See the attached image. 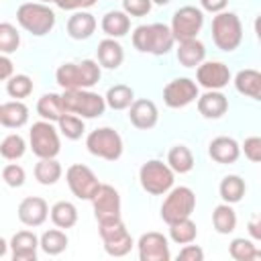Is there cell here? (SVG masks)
<instances>
[{
  "mask_svg": "<svg viewBox=\"0 0 261 261\" xmlns=\"http://www.w3.org/2000/svg\"><path fill=\"white\" fill-rule=\"evenodd\" d=\"M175 37L171 33V27L163 22H153V24H141L133 33V45L141 53H151V55H165L173 47Z\"/></svg>",
  "mask_w": 261,
  "mask_h": 261,
  "instance_id": "cell-1",
  "label": "cell"
},
{
  "mask_svg": "<svg viewBox=\"0 0 261 261\" xmlns=\"http://www.w3.org/2000/svg\"><path fill=\"white\" fill-rule=\"evenodd\" d=\"M16 20L27 33L43 37L55 27V12L43 2H24L16 10Z\"/></svg>",
  "mask_w": 261,
  "mask_h": 261,
  "instance_id": "cell-2",
  "label": "cell"
},
{
  "mask_svg": "<svg viewBox=\"0 0 261 261\" xmlns=\"http://www.w3.org/2000/svg\"><path fill=\"white\" fill-rule=\"evenodd\" d=\"M212 41L220 51H234L243 41V24L234 12H218L212 18Z\"/></svg>",
  "mask_w": 261,
  "mask_h": 261,
  "instance_id": "cell-3",
  "label": "cell"
},
{
  "mask_svg": "<svg viewBox=\"0 0 261 261\" xmlns=\"http://www.w3.org/2000/svg\"><path fill=\"white\" fill-rule=\"evenodd\" d=\"M63 106L82 118H98L106 110V98L90 90H63Z\"/></svg>",
  "mask_w": 261,
  "mask_h": 261,
  "instance_id": "cell-4",
  "label": "cell"
},
{
  "mask_svg": "<svg viewBox=\"0 0 261 261\" xmlns=\"http://www.w3.org/2000/svg\"><path fill=\"white\" fill-rule=\"evenodd\" d=\"M173 173L175 171L169 167V163H163L159 159H151V161L141 165L139 181H141V188L147 194L161 196V194H167L173 188Z\"/></svg>",
  "mask_w": 261,
  "mask_h": 261,
  "instance_id": "cell-5",
  "label": "cell"
},
{
  "mask_svg": "<svg viewBox=\"0 0 261 261\" xmlns=\"http://www.w3.org/2000/svg\"><path fill=\"white\" fill-rule=\"evenodd\" d=\"M194 208H196V194L188 186H177L167 192L161 204V218L163 222L171 224V222L192 216Z\"/></svg>",
  "mask_w": 261,
  "mask_h": 261,
  "instance_id": "cell-6",
  "label": "cell"
},
{
  "mask_svg": "<svg viewBox=\"0 0 261 261\" xmlns=\"http://www.w3.org/2000/svg\"><path fill=\"white\" fill-rule=\"evenodd\" d=\"M86 147L92 155L106 159V161H116L122 155V139L110 126H102V128L92 130L86 137Z\"/></svg>",
  "mask_w": 261,
  "mask_h": 261,
  "instance_id": "cell-7",
  "label": "cell"
},
{
  "mask_svg": "<svg viewBox=\"0 0 261 261\" xmlns=\"http://www.w3.org/2000/svg\"><path fill=\"white\" fill-rule=\"evenodd\" d=\"M100 239L104 243V251L110 257H124L130 253V249L135 245L130 232L126 230V226L120 218L100 222Z\"/></svg>",
  "mask_w": 261,
  "mask_h": 261,
  "instance_id": "cell-8",
  "label": "cell"
},
{
  "mask_svg": "<svg viewBox=\"0 0 261 261\" xmlns=\"http://www.w3.org/2000/svg\"><path fill=\"white\" fill-rule=\"evenodd\" d=\"M29 143H31L33 153L39 159L57 157V153L61 149L57 128L49 120H39V122H35L31 126V130H29Z\"/></svg>",
  "mask_w": 261,
  "mask_h": 261,
  "instance_id": "cell-9",
  "label": "cell"
},
{
  "mask_svg": "<svg viewBox=\"0 0 261 261\" xmlns=\"http://www.w3.org/2000/svg\"><path fill=\"white\" fill-rule=\"evenodd\" d=\"M65 179H67V186L71 190V194L80 200H90L96 196V192L100 190V181L96 177V173L88 167V165H82V163H75L71 167H67L65 171Z\"/></svg>",
  "mask_w": 261,
  "mask_h": 261,
  "instance_id": "cell-10",
  "label": "cell"
},
{
  "mask_svg": "<svg viewBox=\"0 0 261 261\" xmlns=\"http://www.w3.org/2000/svg\"><path fill=\"white\" fill-rule=\"evenodd\" d=\"M204 24V14L200 8L196 6H181L173 12V18H171V33L175 37L177 43L181 41H190V39H196V35L200 33Z\"/></svg>",
  "mask_w": 261,
  "mask_h": 261,
  "instance_id": "cell-11",
  "label": "cell"
},
{
  "mask_svg": "<svg viewBox=\"0 0 261 261\" xmlns=\"http://www.w3.org/2000/svg\"><path fill=\"white\" fill-rule=\"evenodd\" d=\"M92 206H94V216L98 224L120 218V194L108 184L100 186V190L92 198Z\"/></svg>",
  "mask_w": 261,
  "mask_h": 261,
  "instance_id": "cell-12",
  "label": "cell"
},
{
  "mask_svg": "<svg viewBox=\"0 0 261 261\" xmlns=\"http://www.w3.org/2000/svg\"><path fill=\"white\" fill-rule=\"evenodd\" d=\"M198 98V86L190 77H175L163 88V102L169 108H184Z\"/></svg>",
  "mask_w": 261,
  "mask_h": 261,
  "instance_id": "cell-13",
  "label": "cell"
},
{
  "mask_svg": "<svg viewBox=\"0 0 261 261\" xmlns=\"http://www.w3.org/2000/svg\"><path fill=\"white\" fill-rule=\"evenodd\" d=\"M137 249H139V259L141 261H169L171 259L167 239L161 232H155V230L141 234V239L137 243Z\"/></svg>",
  "mask_w": 261,
  "mask_h": 261,
  "instance_id": "cell-14",
  "label": "cell"
},
{
  "mask_svg": "<svg viewBox=\"0 0 261 261\" xmlns=\"http://www.w3.org/2000/svg\"><path fill=\"white\" fill-rule=\"evenodd\" d=\"M196 80L206 90H220L230 82V69L222 61H204L198 65Z\"/></svg>",
  "mask_w": 261,
  "mask_h": 261,
  "instance_id": "cell-15",
  "label": "cell"
},
{
  "mask_svg": "<svg viewBox=\"0 0 261 261\" xmlns=\"http://www.w3.org/2000/svg\"><path fill=\"white\" fill-rule=\"evenodd\" d=\"M51 214L47 202L39 196H29L18 204V220L24 226H41Z\"/></svg>",
  "mask_w": 261,
  "mask_h": 261,
  "instance_id": "cell-16",
  "label": "cell"
},
{
  "mask_svg": "<svg viewBox=\"0 0 261 261\" xmlns=\"http://www.w3.org/2000/svg\"><path fill=\"white\" fill-rule=\"evenodd\" d=\"M39 247L41 239L31 230H18L10 239V251L14 261H35Z\"/></svg>",
  "mask_w": 261,
  "mask_h": 261,
  "instance_id": "cell-17",
  "label": "cell"
},
{
  "mask_svg": "<svg viewBox=\"0 0 261 261\" xmlns=\"http://www.w3.org/2000/svg\"><path fill=\"white\" fill-rule=\"evenodd\" d=\"M128 118L133 122V126L141 128V130H149L157 124L159 120V112H157V106L155 102L147 100V98H141V100H135L128 108Z\"/></svg>",
  "mask_w": 261,
  "mask_h": 261,
  "instance_id": "cell-18",
  "label": "cell"
},
{
  "mask_svg": "<svg viewBox=\"0 0 261 261\" xmlns=\"http://www.w3.org/2000/svg\"><path fill=\"white\" fill-rule=\"evenodd\" d=\"M208 155L216 161V163H222V165H228V163H234L241 155V145L232 139V137H216L210 141L208 145Z\"/></svg>",
  "mask_w": 261,
  "mask_h": 261,
  "instance_id": "cell-19",
  "label": "cell"
},
{
  "mask_svg": "<svg viewBox=\"0 0 261 261\" xmlns=\"http://www.w3.org/2000/svg\"><path fill=\"white\" fill-rule=\"evenodd\" d=\"M228 110V98L218 90H208L198 96V112L204 118H220Z\"/></svg>",
  "mask_w": 261,
  "mask_h": 261,
  "instance_id": "cell-20",
  "label": "cell"
},
{
  "mask_svg": "<svg viewBox=\"0 0 261 261\" xmlns=\"http://www.w3.org/2000/svg\"><path fill=\"white\" fill-rule=\"evenodd\" d=\"M96 31V18L86 10H75L67 20V35L75 41L90 39Z\"/></svg>",
  "mask_w": 261,
  "mask_h": 261,
  "instance_id": "cell-21",
  "label": "cell"
},
{
  "mask_svg": "<svg viewBox=\"0 0 261 261\" xmlns=\"http://www.w3.org/2000/svg\"><path fill=\"white\" fill-rule=\"evenodd\" d=\"M29 120V108L20 100L0 104V124L6 128H20Z\"/></svg>",
  "mask_w": 261,
  "mask_h": 261,
  "instance_id": "cell-22",
  "label": "cell"
},
{
  "mask_svg": "<svg viewBox=\"0 0 261 261\" xmlns=\"http://www.w3.org/2000/svg\"><path fill=\"white\" fill-rule=\"evenodd\" d=\"M234 88H237L239 94L261 102V71H257V69H241L234 75Z\"/></svg>",
  "mask_w": 261,
  "mask_h": 261,
  "instance_id": "cell-23",
  "label": "cell"
},
{
  "mask_svg": "<svg viewBox=\"0 0 261 261\" xmlns=\"http://www.w3.org/2000/svg\"><path fill=\"white\" fill-rule=\"evenodd\" d=\"M96 53H98V63H100L102 67H106V69H116V67H120V63H122V59H124V51H122L120 43H118L116 39H110V37L98 43Z\"/></svg>",
  "mask_w": 261,
  "mask_h": 261,
  "instance_id": "cell-24",
  "label": "cell"
},
{
  "mask_svg": "<svg viewBox=\"0 0 261 261\" xmlns=\"http://www.w3.org/2000/svg\"><path fill=\"white\" fill-rule=\"evenodd\" d=\"M204 57H206V47L198 39L181 41L177 47V61L184 67H198L200 63H204Z\"/></svg>",
  "mask_w": 261,
  "mask_h": 261,
  "instance_id": "cell-25",
  "label": "cell"
},
{
  "mask_svg": "<svg viewBox=\"0 0 261 261\" xmlns=\"http://www.w3.org/2000/svg\"><path fill=\"white\" fill-rule=\"evenodd\" d=\"M65 106H63V98L59 94H43L37 102V114L43 118V120H49V122H59V118L65 114Z\"/></svg>",
  "mask_w": 261,
  "mask_h": 261,
  "instance_id": "cell-26",
  "label": "cell"
},
{
  "mask_svg": "<svg viewBox=\"0 0 261 261\" xmlns=\"http://www.w3.org/2000/svg\"><path fill=\"white\" fill-rule=\"evenodd\" d=\"M102 31L110 37V39H118V37H124L130 29V18L124 10H110L102 16V22H100Z\"/></svg>",
  "mask_w": 261,
  "mask_h": 261,
  "instance_id": "cell-27",
  "label": "cell"
},
{
  "mask_svg": "<svg viewBox=\"0 0 261 261\" xmlns=\"http://www.w3.org/2000/svg\"><path fill=\"white\" fill-rule=\"evenodd\" d=\"M55 80L63 90H86L80 63H63L55 71Z\"/></svg>",
  "mask_w": 261,
  "mask_h": 261,
  "instance_id": "cell-28",
  "label": "cell"
},
{
  "mask_svg": "<svg viewBox=\"0 0 261 261\" xmlns=\"http://www.w3.org/2000/svg\"><path fill=\"white\" fill-rule=\"evenodd\" d=\"M218 192H220V198L226 204H237V202L243 200V196L247 192V186H245V179L239 177V175H224L220 186H218Z\"/></svg>",
  "mask_w": 261,
  "mask_h": 261,
  "instance_id": "cell-29",
  "label": "cell"
},
{
  "mask_svg": "<svg viewBox=\"0 0 261 261\" xmlns=\"http://www.w3.org/2000/svg\"><path fill=\"white\" fill-rule=\"evenodd\" d=\"M63 169L59 165V161L55 157H47V159H39V163L35 165V179L43 186H53L57 184V179L61 177Z\"/></svg>",
  "mask_w": 261,
  "mask_h": 261,
  "instance_id": "cell-30",
  "label": "cell"
},
{
  "mask_svg": "<svg viewBox=\"0 0 261 261\" xmlns=\"http://www.w3.org/2000/svg\"><path fill=\"white\" fill-rule=\"evenodd\" d=\"M104 98L112 110H124V108H130V104L135 102V92L126 84H116V86L108 88Z\"/></svg>",
  "mask_w": 261,
  "mask_h": 261,
  "instance_id": "cell-31",
  "label": "cell"
},
{
  "mask_svg": "<svg viewBox=\"0 0 261 261\" xmlns=\"http://www.w3.org/2000/svg\"><path fill=\"white\" fill-rule=\"evenodd\" d=\"M212 224L216 228V232L220 234H228L237 228V212L232 210L230 204H218L212 212Z\"/></svg>",
  "mask_w": 261,
  "mask_h": 261,
  "instance_id": "cell-32",
  "label": "cell"
},
{
  "mask_svg": "<svg viewBox=\"0 0 261 261\" xmlns=\"http://www.w3.org/2000/svg\"><path fill=\"white\" fill-rule=\"evenodd\" d=\"M51 220L59 228H71L77 222V208L71 202H55L51 206Z\"/></svg>",
  "mask_w": 261,
  "mask_h": 261,
  "instance_id": "cell-33",
  "label": "cell"
},
{
  "mask_svg": "<svg viewBox=\"0 0 261 261\" xmlns=\"http://www.w3.org/2000/svg\"><path fill=\"white\" fill-rule=\"evenodd\" d=\"M167 163L175 173H188L194 167V155L186 145H175L167 153Z\"/></svg>",
  "mask_w": 261,
  "mask_h": 261,
  "instance_id": "cell-34",
  "label": "cell"
},
{
  "mask_svg": "<svg viewBox=\"0 0 261 261\" xmlns=\"http://www.w3.org/2000/svg\"><path fill=\"white\" fill-rule=\"evenodd\" d=\"M196 234H198V228H196V222L190 216L169 224V239L173 243H177V245L194 243L196 241Z\"/></svg>",
  "mask_w": 261,
  "mask_h": 261,
  "instance_id": "cell-35",
  "label": "cell"
},
{
  "mask_svg": "<svg viewBox=\"0 0 261 261\" xmlns=\"http://www.w3.org/2000/svg\"><path fill=\"white\" fill-rule=\"evenodd\" d=\"M67 234L63 230L57 228H51V230H45L41 234V249L47 253V255H59L67 249Z\"/></svg>",
  "mask_w": 261,
  "mask_h": 261,
  "instance_id": "cell-36",
  "label": "cell"
},
{
  "mask_svg": "<svg viewBox=\"0 0 261 261\" xmlns=\"http://www.w3.org/2000/svg\"><path fill=\"white\" fill-rule=\"evenodd\" d=\"M57 124H59L61 135H63L65 139H69V141L82 139V135H84V130H86L82 116H77V114H73V112H65V114L59 118Z\"/></svg>",
  "mask_w": 261,
  "mask_h": 261,
  "instance_id": "cell-37",
  "label": "cell"
},
{
  "mask_svg": "<svg viewBox=\"0 0 261 261\" xmlns=\"http://www.w3.org/2000/svg\"><path fill=\"white\" fill-rule=\"evenodd\" d=\"M24 151H27V143H24V139H22L18 133H14V135H6V137L2 139L0 153H2L4 159H8V161L20 159V157L24 155Z\"/></svg>",
  "mask_w": 261,
  "mask_h": 261,
  "instance_id": "cell-38",
  "label": "cell"
},
{
  "mask_svg": "<svg viewBox=\"0 0 261 261\" xmlns=\"http://www.w3.org/2000/svg\"><path fill=\"white\" fill-rule=\"evenodd\" d=\"M6 92H8L12 98H16V100L27 98V96L33 92V80H31L29 75H24V73H16V75H12V77L6 82Z\"/></svg>",
  "mask_w": 261,
  "mask_h": 261,
  "instance_id": "cell-39",
  "label": "cell"
},
{
  "mask_svg": "<svg viewBox=\"0 0 261 261\" xmlns=\"http://www.w3.org/2000/svg\"><path fill=\"white\" fill-rule=\"evenodd\" d=\"M255 251H257V247H255L249 239H245V237L232 239L230 245H228V253H230V257L237 259V261H253Z\"/></svg>",
  "mask_w": 261,
  "mask_h": 261,
  "instance_id": "cell-40",
  "label": "cell"
},
{
  "mask_svg": "<svg viewBox=\"0 0 261 261\" xmlns=\"http://www.w3.org/2000/svg\"><path fill=\"white\" fill-rule=\"evenodd\" d=\"M20 45V35L18 31L10 24V22H2L0 24V51L2 53H14Z\"/></svg>",
  "mask_w": 261,
  "mask_h": 261,
  "instance_id": "cell-41",
  "label": "cell"
},
{
  "mask_svg": "<svg viewBox=\"0 0 261 261\" xmlns=\"http://www.w3.org/2000/svg\"><path fill=\"white\" fill-rule=\"evenodd\" d=\"M2 179H4V184L10 186V188H20V186L24 184V179H27V173H24V169H22L20 165L8 163V165L2 167Z\"/></svg>",
  "mask_w": 261,
  "mask_h": 261,
  "instance_id": "cell-42",
  "label": "cell"
},
{
  "mask_svg": "<svg viewBox=\"0 0 261 261\" xmlns=\"http://www.w3.org/2000/svg\"><path fill=\"white\" fill-rule=\"evenodd\" d=\"M153 0H122V10L128 16H145L151 12Z\"/></svg>",
  "mask_w": 261,
  "mask_h": 261,
  "instance_id": "cell-43",
  "label": "cell"
},
{
  "mask_svg": "<svg viewBox=\"0 0 261 261\" xmlns=\"http://www.w3.org/2000/svg\"><path fill=\"white\" fill-rule=\"evenodd\" d=\"M243 153L249 161H255V163H261V137H249L245 139L243 143Z\"/></svg>",
  "mask_w": 261,
  "mask_h": 261,
  "instance_id": "cell-44",
  "label": "cell"
},
{
  "mask_svg": "<svg viewBox=\"0 0 261 261\" xmlns=\"http://www.w3.org/2000/svg\"><path fill=\"white\" fill-rule=\"evenodd\" d=\"M181 261H202L204 259V251L198 247V245H184V249L179 251V255H177Z\"/></svg>",
  "mask_w": 261,
  "mask_h": 261,
  "instance_id": "cell-45",
  "label": "cell"
},
{
  "mask_svg": "<svg viewBox=\"0 0 261 261\" xmlns=\"http://www.w3.org/2000/svg\"><path fill=\"white\" fill-rule=\"evenodd\" d=\"M98 0H57L55 4L61 8V10H84V8H90L94 6Z\"/></svg>",
  "mask_w": 261,
  "mask_h": 261,
  "instance_id": "cell-46",
  "label": "cell"
},
{
  "mask_svg": "<svg viewBox=\"0 0 261 261\" xmlns=\"http://www.w3.org/2000/svg\"><path fill=\"white\" fill-rule=\"evenodd\" d=\"M10 77H12V61L6 53H2L0 55V80L8 82Z\"/></svg>",
  "mask_w": 261,
  "mask_h": 261,
  "instance_id": "cell-47",
  "label": "cell"
},
{
  "mask_svg": "<svg viewBox=\"0 0 261 261\" xmlns=\"http://www.w3.org/2000/svg\"><path fill=\"white\" fill-rule=\"evenodd\" d=\"M200 4H202V8H204V10L218 14V12H222V10L226 8L228 0H200Z\"/></svg>",
  "mask_w": 261,
  "mask_h": 261,
  "instance_id": "cell-48",
  "label": "cell"
},
{
  "mask_svg": "<svg viewBox=\"0 0 261 261\" xmlns=\"http://www.w3.org/2000/svg\"><path fill=\"white\" fill-rule=\"evenodd\" d=\"M247 230H249V234H251L253 239L261 241V214L249 220V224H247Z\"/></svg>",
  "mask_w": 261,
  "mask_h": 261,
  "instance_id": "cell-49",
  "label": "cell"
},
{
  "mask_svg": "<svg viewBox=\"0 0 261 261\" xmlns=\"http://www.w3.org/2000/svg\"><path fill=\"white\" fill-rule=\"evenodd\" d=\"M255 35H257V41L261 45V14L255 18Z\"/></svg>",
  "mask_w": 261,
  "mask_h": 261,
  "instance_id": "cell-50",
  "label": "cell"
},
{
  "mask_svg": "<svg viewBox=\"0 0 261 261\" xmlns=\"http://www.w3.org/2000/svg\"><path fill=\"white\" fill-rule=\"evenodd\" d=\"M6 253V241L4 239H0V257Z\"/></svg>",
  "mask_w": 261,
  "mask_h": 261,
  "instance_id": "cell-51",
  "label": "cell"
},
{
  "mask_svg": "<svg viewBox=\"0 0 261 261\" xmlns=\"http://www.w3.org/2000/svg\"><path fill=\"white\" fill-rule=\"evenodd\" d=\"M171 0H153V4H159V6H165V4H169Z\"/></svg>",
  "mask_w": 261,
  "mask_h": 261,
  "instance_id": "cell-52",
  "label": "cell"
},
{
  "mask_svg": "<svg viewBox=\"0 0 261 261\" xmlns=\"http://www.w3.org/2000/svg\"><path fill=\"white\" fill-rule=\"evenodd\" d=\"M255 259H261V251H259V249L255 251V257H253V261H255Z\"/></svg>",
  "mask_w": 261,
  "mask_h": 261,
  "instance_id": "cell-53",
  "label": "cell"
},
{
  "mask_svg": "<svg viewBox=\"0 0 261 261\" xmlns=\"http://www.w3.org/2000/svg\"><path fill=\"white\" fill-rule=\"evenodd\" d=\"M39 2H43V4H49V2H57V0H39Z\"/></svg>",
  "mask_w": 261,
  "mask_h": 261,
  "instance_id": "cell-54",
  "label": "cell"
}]
</instances>
